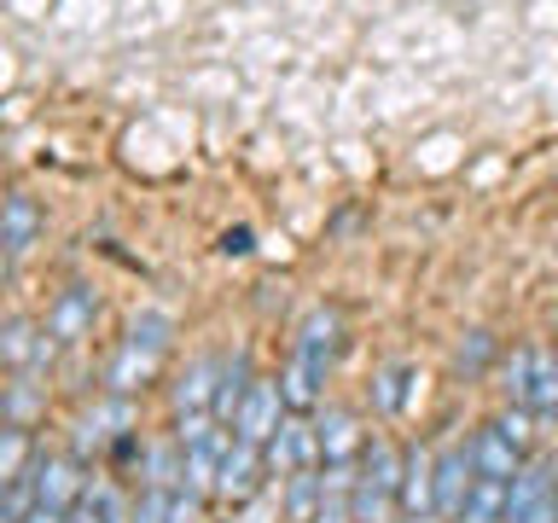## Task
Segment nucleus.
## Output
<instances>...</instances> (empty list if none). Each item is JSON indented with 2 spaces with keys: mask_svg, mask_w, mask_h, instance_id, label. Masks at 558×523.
Masks as SVG:
<instances>
[{
  "mask_svg": "<svg viewBox=\"0 0 558 523\" xmlns=\"http://www.w3.org/2000/svg\"><path fill=\"white\" fill-rule=\"evenodd\" d=\"M233 523H239V518H233Z\"/></svg>",
  "mask_w": 558,
  "mask_h": 523,
  "instance_id": "obj_31",
  "label": "nucleus"
},
{
  "mask_svg": "<svg viewBox=\"0 0 558 523\" xmlns=\"http://www.w3.org/2000/svg\"><path fill=\"white\" fill-rule=\"evenodd\" d=\"M488 355H495V338H488V331H471L453 361H460V373H465V378H477L483 366H488Z\"/></svg>",
  "mask_w": 558,
  "mask_h": 523,
  "instance_id": "obj_25",
  "label": "nucleus"
},
{
  "mask_svg": "<svg viewBox=\"0 0 558 523\" xmlns=\"http://www.w3.org/2000/svg\"><path fill=\"white\" fill-rule=\"evenodd\" d=\"M35 408H41V384H35V366H24L7 384V425H29Z\"/></svg>",
  "mask_w": 558,
  "mask_h": 523,
  "instance_id": "obj_22",
  "label": "nucleus"
},
{
  "mask_svg": "<svg viewBox=\"0 0 558 523\" xmlns=\"http://www.w3.org/2000/svg\"><path fill=\"white\" fill-rule=\"evenodd\" d=\"M256 390V373H251V349H233L221 366V390H216V418L221 425H233L239 408H244V396Z\"/></svg>",
  "mask_w": 558,
  "mask_h": 523,
  "instance_id": "obj_15",
  "label": "nucleus"
},
{
  "mask_svg": "<svg viewBox=\"0 0 558 523\" xmlns=\"http://www.w3.org/2000/svg\"><path fill=\"white\" fill-rule=\"evenodd\" d=\"M94 314H99V296L87 291V285H64L59 296H52V308H47V338L52 343H82L87 331H94Z\"/></svg>",
  "mask_w": 558,
  "mask_h": 523,
  "instance_id": "obj_10",
  "label": "nucleus"
},
{
  "mask_svg": "<svg viewBox=\"0 0 558 523\" xmlns=\"http://www.w3.org/2000/svg\"><path fill=\"white\" fill-rule=\"evenodd\" d=\"M471 465H477V477H518V471H523V448L500 425H483L477 436H471Z\"/></svg>",
  "mask_w": 558,
  "mask_h": 523,
  "instance_id": "obj_12",
  "label": "nucleus"
},
{
  "mask_svg": "<svg viewBox=\"0 0 558 523\" xmlns=\"http://www.w3.org/2000/svg\"><path fill=\"white\" fill-rule=\"evenodd\" d=\"M279 483H286V500H279L286 523H314V512H320V500H326L320 471H291V477H279Z\"/></svg>",
  "mask_w": 558,
  "mask_h": 523,
  "instance_id": "obj_16",
  "label": "nucleus"
},
{
  "mask_svg": "<svg viewBox=\"0 0 558 523\" xmlns=\"http://www.w3.org/2000/svg\"><path fill=\"white\" fill-rule=\"evenodd\" d=\"M262 471H268V453H262V442H244V436H233L221 453V477H216V495L221 500H251L262 488Z\"/></svg>",
  "mask_w": 558,
  "mask_h": 523,
  "instance_id": "obj_8",
  "label": "nucleus"
},
{
  "mask_svg": "<svg viewBox=\"0 0 558 523\" xmlns=\"http://www.w3.org/2000/svg\"><path fill=\"white\" fill-rule=\"evenodd\" d=\"M530 413L535 418H558V349H541L535 361V390H530Z\"/></svg>",
  "mask_w": 558,
  "mask_h": 523,
  "instance_id": "obj_20",
  "label": "nucleus"
},
{
  "mask_svg": "<svg viewBox=\"0 0 558 523\" xmlns=\"http://www.w3.org/2000/svg\"><path fill=\"white\" fill-rule=\"evenodd\" d=\"M64 523H99V512H94V506H87V500H76V506H70V512H64Z\"/></svg>",
  "mask_w": 558,
  "mask_h": 523,
  "instance_id": "obj_28",
  "label": "nucleus"
},
{
  "mask_svg": "<svg viewBox=\"0 0 558 523\" xmlns=\"http://www.w3.org/2000/svg\"><path fill=\"white\" fill-rule=\"evenodd\" d=\"M129 425H134L129 396H105L94 413L76 418V436H70V448H76V460H87V453H111L122 436H129Z\"/></svg>",
  "mask_w": 558,
  "mask_h": 523,
  "instance_id": "obj_5",
  "label": "nucleus"
},
{
  "mask_svg": "<svg viewBox=\"0 0 558 523\" xmlns=\"http://www.w3.org/2000/svg\"><path fill=\"white\" fill-rule=\"evenodd\" d=\"M35 233H41V209H35V198L29 192H12L7 198V279L17 273V262L29 256V244H35Z\"/></svg>",
  "mask_w": 558,
  "mask_h": 523,
  "instance_id": "obj_14",
  "label": "nucleus"
},
{
  "mask_svg": "<svg viewBox=\"0 0 558 523\" xmlns=\"http://www.w3.org/2000/svg\"><path fill=\"white\" fill-rule=\"evenodd\" d=\"M401 477H408V453L390 436H373L355 465V523H390L401 512Z\"/></svg>",
  "mask_w": 558,
  "mask_h": 523,
  "instance_id": "obj_1",
  "label": "nucleus"
},
{
  "mask_svg": "<svg viewBox=\"0 0 558 523\" xmlns=\"http://www.w3.org/2000/svg\"><path fill=\"white\" fill-rule=\"evenodd\" d=\"M221 366H227V355H198V361L186 366V378L174 384V408H181V418H186V413H216Z\"/></svg>",
  "mask_w": 558,
  "mask_h": 523,
  "instance_id": "obj_11",
  "label": "nucleus"
},
{
  "mask_svg": "<svg viewBox=\"0 0 558 523\" xmlns=\"http://www.w3.org/2000/svg\"><path fill=\"white\" fill-rule=\"evenodd\" d=\"M35 506H41V495H35V477L0 483V523H29Z\"/></svg>",
  "mask_w": 558,
  "mask_h": 523,
  "instance_id": "obj_24",
  "label": "nucleus"
},
{
  "mask_svg": "<svg viewBox=\"0 0 558 523\" xmlns=\"http://www.w3.org/2000/svg\"><path fill=\"white\" fill-rule=\"evenodd\" d=\"M279 425H286V390H279L274 378H256V390L244 396V408H239V418H233V436L268 448Z\"/></svg>",
  "mask_w": 558,
  "mask_h": 523,
  "instance_id": "obj_9",
  "label": "nucleus"
},
{
  "mask_svg": "<svg viewBox=\"0 0 558 523\" xmlns=\"http://www.w3.org/2000/svg\"><path fill=\"white\" fill-rule=\"evenodd\" d=\"M338 343H343V314L338 308H308V320L296 326V349L291 361L308 366L314 378L331 373V361H338Z\"/></svg>",
  "mask_w": 558,
  "mask_h": 523,
  "instance_id": "obj_6",
  "label": "nucleus"
},
{
  "mask_svg": "<svg viewBox=\"0 0 558 523\" xmlns=\"http://www.w3.org/2000/svg\"><path fill=\"white\" fill-rule=\"evenodd\" d=\"M169 314H140V320L129 326V343L117 349V361L105 366V390L111 396H134L140 384H151L157 373V361H163V349H169Z\"/></svg>",
  "mask_w": 558,
  "mask_h": 523,
  "instance_id": "obj_2",
  "label": "nucleus"
},
{
  "mask_svg": "<svg viewBox=\"0 0 558 523\" xmlns=\"http://www.w3.org/2000/svg\"><path fill=\"white\" fill-rule=\"evenodd\" d=\"M29 477V425H7L0 430V483Z\"/></svg>",
  "mask_w": 558,
  "mask_h": 523,
  "instance_id": "obj_23",
  "label": "nucleus"
},
{
  "mask_svg": "<svg viewBox=\"0 0 558 523\" xmlns=\"http://www.w3.org/2000/svg\"><path fill=\"white\" fill-rule=\"evenodd\" d=\"M221 251L227 256H251L256 244H251V227H233V233H221Z\"/></svg>",
  "mask_w": 558,
  "mask_h": 523,
  "instance_id": "obj_27",
  "label": "nucleus"
},
{
  "mask_svg": "<svg viewBox=\"0 0 558 523\" xmlns=\"http://www.w3.org/2000/svg\"><path fill=\"white\" fill-rule=\"evenodd\" d=\"M320 453H326V465H355L361 453H366V442H361V425H355V413L349 408H326L320 418Z\"/></svg>",
  "mask_w": 558,
  "mask_h": 523,
  "instance_id": "obj_13",
  "label": "nucleus"
},
{
  "mask_svg": "<svg viewBox=\"0 0 558 523\" xmlns=\"http://www.w3.org/2000/svg\"><path fill=\"white\" fill-rule=\"evenodd\" d=\"M535 361H541V349H535V343H518L512 355L500 361V396L512 401V408H530V390H535Z\"/></svg>",
  "mask_w": 558,
  "mask_h": 523,
  "instance_id": "obj_17",
  "label": "nucleus"
},
{
  "mask_svg": "<svg viewBox=\"0 0 558 523\" xmlns=\"http://www.w3.org/2000/svg\"><path fill=\"white\" fill-rule=\"evenodd\" d=\"M169 488H146V495L134 500V518L129 523H169Z\"/></svg>",
  "mask_w": 558,
  "mask_h": 523,
  "instance_id": "obj_26",
  "label": "nucleus"
},
{
  "mask_svg": "<svg viewBox=\"0 0 558 523\" xmlns=\"http://www.w3.org/2000/svg\"><path fill=\"white\" fill-rule=\"evenodd\" d=\"M413 366L408 361H390V366H378V378H373V413H384V418H390V413H401V408H408V401H413Z\"/></svg>",
  "mask_w": 558,
  "mask_h": 523,
  "instance_id": "obj_19",
  "label": "nucleus"
},
{
  "mask_svg": "<svg viewBox=\"0 0 558 523\" xmlns=\"http://www.w3.org/2000/svg\"><path fill=\"white\" fill-rule=\"evenodd\" d=\"M408 523H436V518H408Z\"/></svg>",
  "mask_w": 558,
  "mask_h": 523,
  "instance_id": "obj_30",
  "label": "nucleus"
},
{
  "mask_svg": "<svg viewBox=\"0 0 558 523\" xmlns=\"http://www.w3.org/2000/svg\"><path fill=\"white\" fill-rule=\"evenodd\" d=\"M506 495H512V477H477L465 495L460 523H506Z\"/></svg>",
  "mask_w": 558,
  "mask_h": 523,
  "instance_id": "obj_18",
  "label": "nucleus"
},
{
  "mask_svg": "<svg viewBox=\"0 0 558 523\" xmlns=\"http://www.w3.org/2000/svg\"><path fill=\"white\" fill-rule=\"evenodd\" d=\"M29 523H64V512H59V506H35Z\"/></svg>",
  "mask_w": 558,
  "mask_h": 523,
  "instance_id": "obj_29",
  "label": "nucleus"
},
{
  "mask_svg": "<svg viewBox=\"0 0 558 523\" xmlns=\"http://www.w3.org/2000/svg\"><path fill=\"white\" fill-rule=\"evenodd\" d=\"M262 453H268L274 477H291V471H320V460H326V453H320V425H314V418H286Z\"/></svg>",
  "mask_w": 558,
  "mask_h": 523,
  "instance_id": "obj_4",
  "label": "nucleus"
},
{
  "mask_svg": "<svg viewBox=\"0 0 558 523\" xmlns=\"http://www.w3.org/2000/svg\"><path fill=\"white\" fill-rule=\"evenodd\" d=\"M506 523H558V460H530L512 477Z\"/></svg>",
  "mask_w": 558,
  "mask_h": 523,
  "instance_id": "obj_3",
  "label": "nucleus"
},
{
  "mask_svg": "<svg viewBox=\"0 0 558 523\" xmlns=\"http://www.w3.org/2000/svg\"><path fill=\"white\" fill-rule=\"evenodd\" d=\"M471 483H477V465H471V442H448L442 453H436V518H453V523H460Z\"/></svg>",
  "mask_w": 558,
  "mask_h": 523,
  "instance_id": "obj_7",
  "label": "nucleus"
},
{
  "mask_svg": "<svg viewBox=\"0 0 558 523\" xmlns=\"http://www.w3.org/2000/svg\"><path fill=\"white\" fill-rule=\"evenodd\" d=\"M35 349H41V338H35V326L24 320V314H12L7 331H0V355H7L12 373H24V366L35 361Z\"/></svg>",
  "mask_w": 558,
  "mask_h": 523,
  "instance_id": "obj_21",
  "label": "nucleus"
}]
</instances>
